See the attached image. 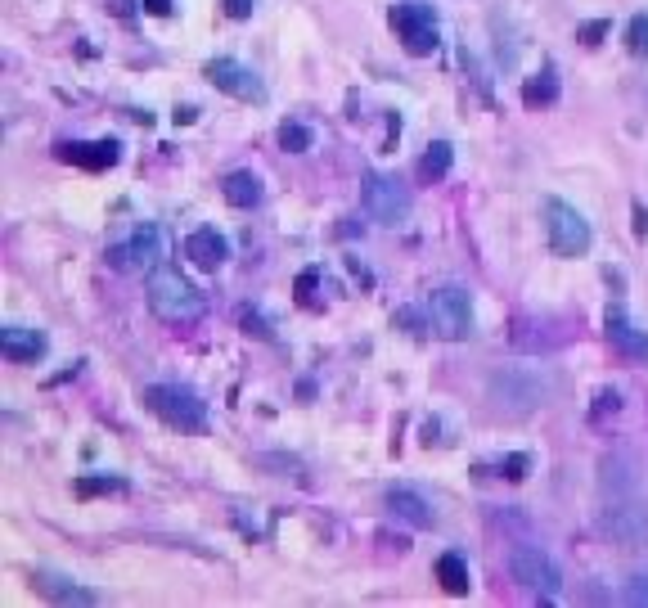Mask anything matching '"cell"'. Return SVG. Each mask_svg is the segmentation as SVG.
<instances>
[{"label":"cell","mask_w":648,"mask_h":608,"mask_svg":"<svg viewBox=\"0 0 648 608\" xmlns=\"http://www.w3.org/2000/svg\"><path fill=\"white\" fill-rule=\"evenodd\" d=\"M149 307L167 325H194L203 320V293L176 271V266H153L149 271Z\"/></svg>","instance_id":"cell-1"},{"label":"cell","mask_w":648,"mask_h":608,"mask_svg":"<svg viewBox=\"0 0 648 608\" xmlns=\"http://www.w3.org/2000/svg\"><path fill=\"white\" fill-rule=\"evenodd\" d=\"M144 410H153V415L162 419L167 428H176V433H203L207 428V401L198 397L194 388H180V383H149V388L140 392Z\"/></svg>","instance_id":"cell-2"},{"label":"cell","mask_w":648,"mask_h":608,"mask_svg":"<svg viewBox=\"0 0 648 608\" xmlns=\"http://www.w3.org/2000/svg\"><path fill=\"white\" fill-rule=\"evenodd\" d=\"M387 23H392L396 41L405 46V55H414V59L432 55V50L441 46L437 14H432V5H423V0H401V5H392Z\"/></svg>","instance_id":"cell-3"},{"label":"cell","mask_w":648,"mask_h":608,"mask_svg":"<svg viewBox=\"0 0 648 608\" xmlns=\"http://www.w3.org/2000/svg\"><path fill=\"white\" fill-rule=\"evenodd\" d=\"M545 239L554 257H585L594 244V230L572 203L563 199H545Z\"/></svg>","instance_id":"cell-4"},{"label":"cell","mask_w":648,"mask_h":608,"mask_svg":"<svg viewBox=\"0 0 648 608\" xmlns=\"http://www.w3.org/2000/svg\"><path fill=\"white\" fill-rule=\"evenodd\" d=\"M554 392V383L540 379L531 370H500L491 374V401L509 415H531L536 406H545V397Z\"/></svg>","instance_id":"cell-5"},{"label":"cell","mask_w":648,"mask_h":608,"mask_svg":"<svg viewBox=\"0 0 648 608\" xmlns=\"http://www.w3.org/2000/svg\"><path fill=\"white\" fill-rule=\"evenodd\" d=\"M428 325L437 329L441 338H450V343H464V338L473 334V298H468V289H459V284H441V289H432Z\"/></svg>","instance_id":"cell-6"},{"label":"cell","mask_w":648,"mask_h":608,"mask_svg":"<svg viewBox=\"0 0 648 608\" xmlns=\"http://www.w3.org/2000/svg\"><path fill=\"white\" fill-rule=\"evenodd\" d=\"M599 532L608 536V541H617L621 550H639V545H648V505L617 496L599 514Z\"/></svg>","instance_id":"cell-7"},{"label":"cell","mask_w":648,"mask_h":608,"mask_svg":"<svg viewBox=\"0 0 648 608\" xmlns=\"http://www.w3.org/2000/svg\"><path fill=\"white\" fill-rule=\"evenodd\" d=\"M509 572H513V581H518L522 590H536V595H545V599H554L558 586H563V577H558V563L549 559L540 545H513Z\"/></svg>","instance_id":"cell-8"},{"label":"cell","mask_w":648,"mask_h":608,"mask_svg":"<svg viewBox=\"0 0 648 608\" xmlns=\"http://www.w3.org/2000/svg\"><path fill=\"white\" fill-rule=\"evenodd\" d=\"M365 212L378 221V226H401L410 217V194L383 172H365Z\"/></svg>","instance_id":"cell-9"},{"label":"cell","mask_w":648,"mask_h":608,"mask_svg":"<svg viewBox=\"0 0 648 608\" xmlns=\"http://www.w3.org/2000/svg\"><path fill=\"white\" fill-rule=\"evenodd\" d=\"M203 77L216 86V91H225L230 100H243V104H266V82H261L252 68H243L239 59H212V64L203 68Z\"/></svg>","instance_id":"cell-10"},{"label":"cell","mask_w":648,"mask_h":608,"mask_svg":"<svg viewBox=\"0 0 648 608\" xmlns=\"http://www.w3.org/2000/svg\"><path fill=\"white\" fill-rule=\"evenodd\" d=\"M639 487V455L635 451H608L599 460V491L603 496H630V491Z\"/></svg>","instance_id":"cell-11"},{"label":"cell","mask_w":648,"mask_h":608,"mask_svg":"<svg viewBox=\"0 0 648 608\" xmlns=\"http://www.w3.org/2000/svg\"><path fill=\"white\" fill-rule=\"evenodd\" d=\"M158 257H162V235L149 226V230H135L131 244H117L108 253V262L117 271H144V266H158Z\"/></svg>","instance_id":"cell-12"},{"label":"cell","mask_w":648,"mask_h":608,"mask_svg":"<svg viewBox=\"0 0 648 608\" xmlns=\"http://www.w3.org/2000/svg\"><path fill=\"white\" fill-rule=\"evenodd\" d=\"M603 334H608V343L617 347L621 356H630V361H648V329H635V325H630L621 307H608V311H603Z\"/></svg>","instance_id":"cell-13"},{"label":"cell","mask_w":648,"mask_h":608,"mask_svg":"<svg viewBox=\"0 0 648 608\" xmlns=\"http://www.w3.org/2000/svg\"><path fill=\"white\" fill-rule=\"evenodd\" d=\"M117 140H95V145H86V140H72V145H59V158L63 163H77V167H86V172H108V167L117 163Z\"/></svg>","instance_id":"cell-14"},{"label":"cell","mask_w":648,"mask_h":608,"mask_svg":"<svg viewBox=\"0 0 648 608\" xmlns=\"http://www.w3.org/2000/svg\"><path fill=\"white\" fill-rule=\"evenodd\" d=\"M0 356H5V361H14V365H36L45 356V334L23 329V325L0 329Z\"/></svg>","instance_id":"cell-15"},{"label":"cell","mask_w":648,"mask_h":608,"mask_svg":"<svg viewBox=\"0 0 648 608\" xmlns=\"http://www.w3.org/2000/svg\"><path fill=\"white\" fill-rule=\"evenodd\" d=\"M185 257L194 266H203V271H216V266L230 257V244H225V235H216V226H198L194 235L185 239Z\"/></svg>","instance_id":"cell-16"},{"label":"cell","mask_w":648,"mask_h":608,"mask_svg":"<svg viewBox=\"0 0 648 608\" xmlns=\"http://www.w3.org/2000/svg\"><path fill=\"white\" fill-rule=\"evenodd\" d=\"M387 509H392L401 523H410V527H432V523H437V509H432L428 496H419L414 487H392V491H387Z\"/></svg>","instance_id":"cell-17"},{"label":"cell","mask_w":648,"mask_h":608,"mask_svg":"<svg viewBox=\"0 0 648 608\" xmlns=\"http://www.w3.org/2000/svg\"><path fill=\"white\" fill-rule=\"evenodd\" d=\"M32 581H36V590H41V595L54 599V604H99L95 590L77 586V581H68V577H54V572H36Z\"/></svg>","instance_id":"cell-18"},{"label":"cell","mask_w":648,"mask_h":608,"mask_svg":"<svg viewBox=\"0 0 648 608\" xmlns=\"http://www.w3.org/2000/svg\"><path fill=\"white\" fill-rule=\"evenodd\" d=\"M450 167H455V149H450L446 140H432V145L423 149L414 176H419V185H437V181H446L450 176Z\"/></svg>","instance_id":"cell-19"},{"label":"cell","mask_w":648,"mask_h":608,"mask_svg":"<svg viewBox=\"0 0 648 608\" xmlns=\"http://www.w3.org/2000/svg\"><path fill=\"white\" fill-rule=\"evenodd\" d=\"M558 91H563V86H558V68L545 64L536 77L522 82V104H527V109H549V104H558Z\"/></svg>","instance_id":"cell-20"},{"label":"cell","mask_w":648,"mask_h":608,"mask_svg":"<svg viewBox=\"0 0 648 608\" xmlns=\"http://www.w3.org/2000/svg\"><path fill=\"white\" fill-rule=\"evenodd\" d=\"M221 194H225V203H230V208H257L261 203V181L252 172H230L221 181Z\"/></svg>","instance_id":"cell-21"},{"label":"cell","mask_w":648,"mask_h":608,"mask_svg":"<svg viewBox=\"0 0 648 608\" xmlns=\"http://www.w3.org/2000/svg\"><path fill=\"white\" fill-rule=\"evenodd\" d=\"M437 581H441V590L446 595H468V563H464V554H455V550H446L437 559Z\"/></svg>","instance_id":"cell-22"},{"label":"cell","mask_w":648,"mask_h":608,"mask_svg":"<svg viewBox=\"0 0 648 608\" xmlns=\"http://www.w3.org/2000/svg\"><path fill=\"white\" fill-rule=\"evenodd\" d=\"M113 491H126L122 478H77L72 482V496L90 500V496H113Z\"/></svg>","instance_id":"cell-23"},{"label":"cell","mask_w":648,"mask_h":608,"mask_svg":"<svg viewBox=\"0 0 648 608\" xmlns=\"http://www.w3.org/2000/svg\"><path fill=\"white\" fill-rule=\"evenodd\" d=\"M311 145H315L311 127H302V122H284V127H279V149H288V154H306Z\"/></svg>","instance_id":"cell-24"},{"label":"cell","mask_w":648,"mask_h":608,"mask_svg":"<svg viewBox=\"0 0 648 608\" xmlns=\"http://www.w3.org/2000/svg\"><path fill=\"white\" fill-rule=\"evenodd\" d=\"M626 50L635 59H648V14H635L626 23Z\"/></svg>","instance_id":"cell-25"},{"label":"cell","mask_w":648,"mask_h":608,"mask_svg":"<svg viewBox=\"0 0 648 608\" xmlns=\"http://www.w3.org/2000/svg\"><path fill=\"white\" fill-rule=\"evenodd\" d=\"M495 469H500V478L522 482V478H527V469H531V460H527V455H504V460L495 464Z\"/></svg>","instance_id":"cell-26"},{"label":"cell","mask_w":648,"mask_h":608,"mask_svg":"<svg viewBox=\"0 0 648 608\" xmlns=\"http://www.w3.org/2000/svg\"><path fill=\"white\" fill-rule=\"evenodd\" d=\"M621 599H626V604H635V608H644V604H648V572L630 577V581H626V590H621Z\"/></svg>","instance_id":"cell-27"},{"label":"cell","mask_w":648,"mask_h":608,"mask_svg":"<svg viewBox=\"0 0 648 608\" xmlns=\"http://www.w3.org/2000/svg\"><path fill=\"white\" fill-rule=\"evenodd\" d=\"M612 23H585V28H576V41H585V46H599V37H608Z\"/></svg>","instance_id":"cell-28"},{"label":"cell","mask_w":648,"mask_h":608,"mask_svg":"<svg viewBox=\"0 0 648 608\" xmlns=\"http://www.w3.org/2000/svg\"><path fill=\"white\" fill-rule=\"evenodd\" d=\"M225 5V14H230V19H252V10H257V0H221Z\"/></svg>","instance_id":"cell-29"},{"label":"cell","mask_w":648,"mask_h":608,"mask_svg":"<svg viewBox=\"0 0 648 608\" xmlns=\"http://www.w3.org/2000/svg\"><path fill=\"white\" fill-rule=\"evenodd\" d=\"M243 329H248V334H257V338H270V329L261 325V316H252V311H243Z\"/></svg>","instance_id":"cell-30"},{"label":"cell","mask_w":648,"mask_h":608,"mask_svg":"<svg viewBox=\"0 0 648 608\" xmlns=\"http://www.w3.org/2000/svg\"><path fill=\"white\" fill-rule=\"evenodd\" d=\"M635 239H648V208L635 203Z\"/></svg>","instance_id":"cell-31"},{"label":"cell","mask_w":648,"mask_h":608,"mask_svg":"<svg viewBox=\"0 0 648 608\" xmlns=\"http://www.w3.org/2000/svg\"><path fill=\"white\" fill-rule=\"evenodd\" d=\"M140 5H144V14H158V19L171 14V0H140Z\"/></svg>","instance_id":"cell-32"},{"label":"cell","mask_w":648,"mask_h":608,"mask_svg":"<svg viewBox=\"0 0 648 608\" xmlns=\"http://www.w3.org/2000/svg\"><path fill=\"white\" fill-rule=\"evenodd\" d=\"M396 325H405L410 334H423V329H419V316H414V311H396Z\"/></svg>","instance_id":"cell-33"}]
</instances>
